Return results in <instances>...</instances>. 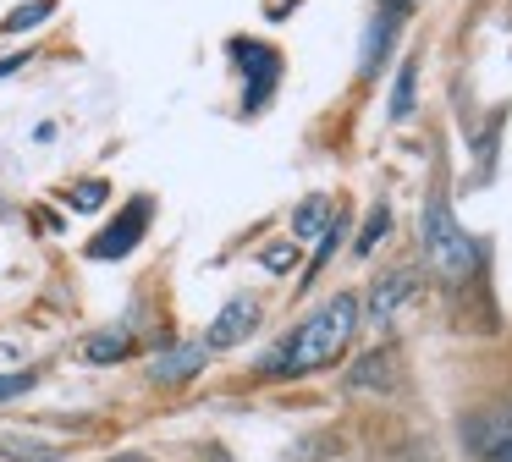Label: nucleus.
I'll list each match as a JSON object with an SVG mask.
<instances>
[{
	"label": "nucleus",
	"instance_id": "f257e3e1",
	"mask_svg": "<svg viewBox=\"0 0 512 462\" xmlns=\"http://www.w3.org/2000/svg\"><path fill=\"white\" fill-rule=\"evenodd\" d=\"M353 330H358V297L336 292L331 303H320L303 325H292L270 352H259L254 369L265 374V380H303V374L336 363V352L353 341Z\"/></svg>",
	"mask_w": 512,
	"mask_h": 462
},
{
	"label": "nucleus",
	"instance_id": "f03ea898",
	"mask_svg": "<svg viewBox=\"0 0 512 462\" xmlns=\"http://www.w3.org/2000/svg\"><path fill=\"white\" fill-rule=\"evenodd\" d=\"M419 242H424V259H430V270L441 275V281H468L474 275V242H468V231L457 226V215H452V198H446V187L435 182L430 187V198H424V209H419Z\"/></svg>",
	"mask_w": 512,
	"mask_h": 462
},
{
	"label": "nucleus",
	"instance_id": "7ed1b4c3",
	"mask_svg": "<svg viewBox=\"0 0 512 462\" xmlns=\"http://www.w3.org/2000/svg\"><path fill=\"white\" fill-rule=\"evenodd\" d=\"M226 55L243 66V110L259 116V110L270 105V94H276V83H281V50L265 39H232Z\"/></svg>",
	"mask_w": 512,
	"mask_h": 462
},
{
	"label": "nucleus",
	"instance_id": "20e7f679",
	"mask_svg": "<svg viewBox=\"0 0 512 462\" xmlns=\"http://www.w3.org/2000/svg\"><path fill=\"white\" fill-rule=\"evenodd\" d=\"M149 215H155V198H149V193L127 198V209H122V215H116L105 231H94L89 248H83V253H89V259H127V253H133L138 242H144Z\"/></svg>",
	"mask_w": 512,
	"mask_h": 462
},
{
	"label": "nucleus",
	"instance_id": "39448f33",
	"mask_svg": "<svg viewBox=\"0 0 512 462\" xmlns=\"http://www.w3.org/2000/svg\"><path fill=\"white\" fill-rule=\"evenodd\" d=\"M254 325H259V303H254V297H232V303L210 319V330H204V352L243 347V341L254 336Z\"/></svg>",
	"mask_w": 512,
	"mask_h": 462
},
{
	"label": "nucleus",
	"instance_id": "423d86ee",
	"mask_svg": "<svg viewBox=\"0 0 512 462\" xmlns=\"http://www.w3.org/2000/svg\"><path fill=\"white\" fill-rule=\"evenodd\" d=\"M204 363H210L204 341H177V347H166V352L149 358V380H155V385H188Z\"/></svg>",
	"mask_w": 512,
	"mask_h": 462
},
{
	"label": "nucleus",
	"instance_id": "0eeeda50",
	"mask_svg": "<svg viewBox=\"0 0 512 462\" xmlns=\"http://www.w3.org/2000/svg\"><path fill=\"white\" fill-rule=\"evenodd\" d=\"M138 341H133V325H105L94 330L89 341H83V363H94V369H111V363L133 358Z\"/></svg>",
	"mask_w": 512,
	"mask_h": 462
},
{
	"label": "nucleus",
	"instance_id": "6e6552de",
	"mask_svg": "<svg viewBox=\"0 0 512 462\" xmlns=\"http://www.w3.org/2000/svg\"><path fill=\"white\" fill-rule=\"evenodd\" d=\"M413 292H419V270H391L386 281H375V292H369V314L391 319V314H397V303H408Z\"/></svg>",
	"mask_w": 512,
	"mask_h": 462
},
{
	"label": "nucleus",
	"instance_id": "1a4fd4ad",
	"mask_svg": "<svg viewBox=\"0 0 512 462\" xmlns=\"http://www.w3.org/2000/svg\"><path fill=\"white\" fill-rule=\"evenodd\" d=\"M0 457H6V462H67V446L39 440V435H12V429H0Z\"/></svg>",
	"mask_w": 512,
	"mask_h": 462
},
{
	"label": "nucleus",
	"instance_id": "9d476101",
	"mask_svg": "<svg viewBox=\"0 0 512 462\" xmlns=\"http://www.w3.org/2000/svg\"><path fill=\"white\" fill-rule=\"evenodd\" d=\"M468 446L474 451H501L512 440V407H496V413H479V418H468Z\"/></svg>",
	"mask_w": 512,
	"mask_h": 462
},
{
	"label": "nucleus",
	"instance_id": "9b49d317",
	"mask_svg": "<svg viewBox=\"0 0 512 462\" xmlns=\"http://www.w3.org/2000/svg\"><path fill=\"white\" fill-rule=\"evenodd\" d=\"M331 220H336L331 198H325V193H309V198L298 204V215H292V237H325V231H331Z\"/></svg>",
	"mask_w": 512,
	"mask_h": 462
},
{
	"label": "nucleus",
	"instance_id": "f8f14e48",
	"mask_svg": "<svg viewBox=\"0 0 512 462\" xmlns=\"http://www.w3.org/2000/svg\"><path fill=\"white\" fill-rule=\"evenodd\" d=\"M397 22H402L397 6H386L375 22H369V33H364V72H375V61L391 50V33H397Z\"/></svg>",
	"mask_w": 512,
	"mask_h": 462
},
{
	"label": "nucleus",
	"instance_id": "ddd939ff",
	"mask_svg": "<svg viewBox=\"0 0 512 462\" xmlns=\"http://www.w3.org/2000/svg\"><path fill=\"white\" fill-rule=\"evenodd\" d=\"M105 198H111V182H105V176H89V182H72L67 193H61V204L78 209V215H94V209H105Z\"/></svg>",
	"mask_w": 512,
	"mask_h": 462
},
{
	"label": "nucleus",
	"instance_id": "4468645a",
	"mask_svg": "<svg viewBox=\"0 0 512 462\" xmlns=\"http://www.w3.org/2000/svg\"><path fill=\"white\" fill-rule=\"evenodd\" d=\"M56 17V0H28V6H12L6 17H0V33H28L39 28V22Z\"/></svg>",
	"mask_w": 512,
	"mask_h": 462
},
{
	"label": "nucleus",
	"instance_id": "2eb2a0df",
	"mask_svg": "<svg viewBox=\"0 0 512 462\" xmlns=\"http://www.w3.org/2000/svg\"><path fill=\"white\" fill-rule=\"evenodd\" d=\"M342 237H347V215H342V209H336V226H331V231H325V237H320V253H314V264H309V270H303V281H314V275H320L325 264L336 259V248H342Z\"/></svg>",
	"mask_w": 512,
	"mask_h": 462
},
{
	"label": "nucleus",
	"instance_id": "dca6fc26",
	"mask_svg": "<svg viewBox=\"0 0 512 462\" xmlns=\"http://www.w3.org/2000/svg\"><path fill=\"white\" fill-rule=\"evenodd\" d=\"M386 231H391V209L375 204V209H369V220H364V237H358V259H369V253H375V242L386 237Z\"/></svg>",
	"mask_w": 512,
	"mask_h": 462
},
{
	"label": "nucleus",
	"instance_id": "f3484780",
	"mask_svg": "<svg viewBox=\"0 0 512 462\" xmlns=\"http://www.w3.org/2000/svg\"><path fill=\"white\" fill-rule=\"evenodd\" d=\"M413 83H419V66L402 61V72H397V94H391V116H397V121L413 110Z\"/></svg>",
	"mask_w": 512,
	"mask_h": 462
},
{
	"label": "nucleus",
	"instance_id": "a211bd4d",
	"mask_svg": "<svg viewBox=\"0 0 512 462\" xmlns=\"http://www.w3.org/2000/svg\"><path fill=\"white\" fill-rule=\"evenodd\" d=\"M369 380H380V385H391V363L386 358H380V352H375V358H364V363H358V369L353 374H347V385H353V391H364V385Z\"/></svg>",
	"mask_w": 512,
	"mask_h": 462
},
{
	"label": "nucleus",
	"instance_id": "6ab92c4d",
	"mask_svg": "<svg viewBox=\"0 0 512 462\" xmlns=\"http://www.w3.org/2000/svg\"><path fill=\"white\" fill-rule=\"evenodd\" d=\"M259 264H265L270 275H292V264H298V248H292V242H270V248L259 253Z\"/></svg>",
	"mask_w": 512,
	"mask_h": 462
},
{
	"label": "nucleus",
	"instance_id": "aec40b11",
	"mask_svg": "<svg viewBox=\"0 0 512 462\" xmlns=\"http://www.w3.org/2000/svg\"><path fill=\"white\" fill-rule=\"evenodd\" d=\"M28 391H34V369L28 374H0V407L17 402V396H28Z\"/></svg>",
	"mask_w": 512,
	"mask_h": 462
},
{
	"label": "nucleus",
	"instance_id": "412c9836",
	"mask_svg": "<svg viewBox=\"0 0 512 462\" xmlns=\"http://www.w3.org/2000/svg\"><path fill=\"white\" fill-rule=\"evenodd\" d=\"M23 66H28V50L6 55V61H0V77H12V72H23Z\"/></svg>",
	"mask_w": 512,
	"mask_h": 462
},
{
	"label": "nucleus",
	"instance_id": "4be33fe9",
	"mask_svg": "<svg viewBox=\"0 0 512 462\" xmlns=\"http://www.w3.org/2000/svg\"><path fill=\"white\" fill-rule=\"evenodd\" d=\"M386 6H397V11H408V6H413V0H386Z\"/></svg>",
	"mask_w": 512,
	"mask_h": 462
},
{
	"label": "nucleus",
	"instance_id": "5701e85b",
	"mask_svg": "<svg viewBox=\"0 0 512 462\" xmlns=\"http://www.w3.org/2000/svg\"><path fill=\"white\" fill-rule=\"evenodd\" d=\"M210 462H232V457H226V451H210Z\"/></svg>",
	"mask_w": 512,
	"mask_h": 462
},
{
	"label": "nucleus",
	"instance_id": "b1692460",
	"mask_svg": "<svg viewBox=\"0 0 512 462\" xmlns=\"http://www.w3.org/2000/svg\"><path fill=\"white\" fill-rule=\"evenodd\" d=\"M111 462H144V457H111Z\"/></svg>",
	"mask_w": 512,
	"mask_h": 462
}]
</instances>
